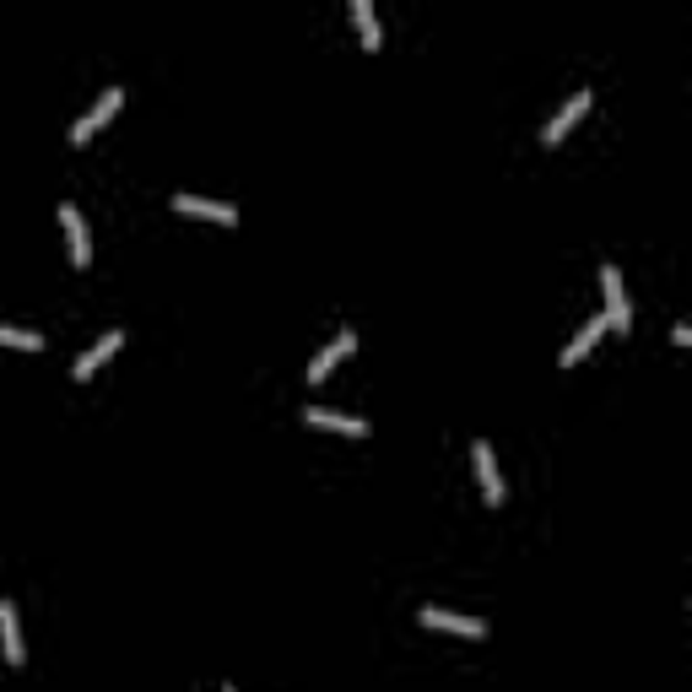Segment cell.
I'll use <instances>...</instances> for the list:
<instances>
[{
  "mask_svg": "<svg viewBox=\"0 0 692 692\" xmlns=\"http://www.w3.org/2000/svg\"><path fill=\"white\" fill-rule=\"evenodd\" d=\"M119 103H125V92H119V87H109V92H103V98L92 103V109H87V114L71 125V141H76V146H87L92 136H98V125H109V119L119 114Z\"/></svg>",
  "mask_w": 692,
  "mask_h": 692,
  "instance_id": "6da1fadb",
  "label": "cell"
},
{
  "mask_svg": "<svg viewBox=\"0 0 692 692\" xmlns=\"http://www.w3.org/2000/svg\"><path fill=\"white\" fill-rule=\"evenodd\" d=\"M601 292H606V325L611 330H633V309H628V292H622V276H617V265H606L601 271Z\"/></svg>",
  "mask_w": 692,
  "mask_h": 692,
  "instance_id": "7a4b0ae2",
  "label": "cell"
},
{
  "mask_svg": "<svg viewBox=\"0 0 692 692\" xmlns=\"http://www.w3.org/2000/svg\"><path fill=\"white\" fill-rule=\"evenodd\" d=\"M417 617H422V628H444V633H460V638H487L482 617H455V611H438V606H422Z\"/></svg>",
  "mask_w": 692,
  "mask_h": 692,
  "instance_id": "3957f363",
  "label": "cell"
},
{
  "mask_svg": "<svg viewBox=\"0 0 692 692\" xmlns=\"http://www.w3.org/2000/svg\"><path fill=\"white\" fill-rule=\"evenodd\" d=\"M584 114H590V92H574V98H568V103H563V109H557V114H552V125H547V130H541V141H547V146H557V141H563V136H568V130H574V125H579V119H584Z\"/></svg>",
  "mask_w": 692,
  "mask_h": 692,
  "instance_id": "277c9868",
  "label": "cell"
},
{
  "mask_svg": "<svg viewBox=\"0 0 692 692\" xmlns=\"http://www.w3.org/2000/svg\"><path fill=\"white\" fill-rule=\"evenodd\" d=\"M173 211H184V217H206V222H222V228H233L238 211L228 201H201V195H173Z\"/></svg>",
  "mask_w": 692,
  "mask_h": 692,
  "instance_id": "5b68a950",
  "label": "cell"
},
{
  "mask_svg": "<svg viewBox=\"0 0 692 692\" xmlns=\"http://www.w3.org/2000/svg\"><path fill=\"white\" fill-rule=\"evenodd\" d=\"M60 222H65V238H71V265H92V244H87V222H82V211H76L71 201L60 206Z\"/></svg>",
  "mask_w": 692,
  "mask_h": 692,
  "instance_id": "8992f818",
  "label": "cell"
},
{
  "mask_svg": "<svg viewBox=\"0 0 692 692\" xmlns=\"http://www.w3.org/2000/svg\"><path fill=\"white\" fill-rule=\"evenodd\" d=\"M303 422H309V428L346 433V438H363V433H368V422H363V417H346V411H325V406H309V411H303Z\"/></svg>",
  "mask_w": 692,
  "mask_h": 692,
  "instance_id": "52a82bcc",
  "label": "cell"
},
{
  "mask_svg": "<svg viewBox=\"0 0 692 692\" xmlns=\"http://www.w3.org/2000/svg\"><path fill=\"white\" fill-rule=\"evenodd\" d=\"M352 352H357V336H352V330H341V336L330 341L325 352H319L314 363H309V384H325V374H330V368H336L341 357H352Z\"/></svg>",
  "mask_w": 692,
  "mask_h": 692,
  "instance_id": "ba28073f",
  "label": "cell"
},
{
  "mask_svg": "<svg viewBox=\"0 0 692 692\" xmlns=\"http://www.w3.org/2000/svg\"><path fill=\"white\" fill-rule=\"evenodd\" d=\"M119 346H125V336H119V330H109V336H103L98 346H87V352L76 357V368H71V374H76V379H92V374H98V368L119 352Z\"/></svg>",
  "mask_w": 692,
  "mask_h": 692,
  "instance_id": "9c48e42d",
  "label": "cell"
},
{
  "mask_svg": "<svg viewBox=\"0 0 692 692\" xmlns=\"http://www.w3.org/2000/svg\"><path fill=\"white\" fill-rule=\"evenodd\" d=\"M0 655H6V665H22V628H17V606L0 601Z\"/></svg>",
  "mask_w": 692,
  "mask_h": 692,
  "instance_id": "30bf717a",
  "label": "cell"
},
{
  "mask_svg": "<svg viewBox=\"0 0 692 692\" xmlns=\"http://www.w3.org/2000/svg\"><path fill=\"white\" fill-rule=\"evenodd\" d=\"M471 460H476V482H482V498H487V503H503V476H498V460H492V449L476 444Z\"/></svg>",
  "mask_w": 692,
  "mask_h": 692,
  "instance_id": "8fae6325",
  "label": "cell"
},
{
  "mask_svg": "<svg viewBox=\"0 0 692 692\" xmlns=\"http://www.w3.org/2000/svg\"><path fill=\"white\" fill-rule=\"evenodd\" d=\"M352 22H357V38H363V49H379V44H384L379 17H374V6H368V0H352Z\"/></svg>",
  "mask_w": 692,
  "mask_h": 692,
  "instance_id": "7c38bea8",
  "label": "cell"
},
{
  "mask_svg": "<svg viewBox=\"0 0 692 692\" xmlns=\"http://www.w3.org/2000/svg\"><path fill=\"white\" fill-rule=\"evenodd\" d=\"M601 336H606V319H590V325H584V330H579V336H574V341H568V346H563V368H574V363H579V357H584V352H590V346H595V341H601Z\"/></svg>",
  "mask_w": 692,
  "mask_h": 692,
  "instance_id": "4fadbf2b",
  "label": "cell"
},
{
  "mask_svg": "<svg viewBox=\"0 0 692 692\" xmlns=\"http://www.w3.org/2000/svg\"><path fill=\"white\" fill-rule=\"evenodd\" d=\"M0 346H17V352H38L44 336H33V330H17V325H0Z\"/></svg>",
  "mask_w": 692,
  "mask_h": 692,
  "instance_id": "5bb4252c",
  "label": "cell"
},
{
  "mask_svg": "<svg viewBox=\"0 0 692 692\" xmlns=\"http://www.w3.org/2000/svg\"><path fill=\"white\" fill-rule=\"evenodd\" d=\"M222 692H233V687H222Z\"/></svg>",
  "mask_w": 692,
  "mask_h": 692,
  "instance_id": "9a60e30c",
  "label": "cell"
}]
</instances>
